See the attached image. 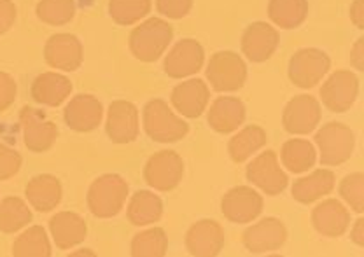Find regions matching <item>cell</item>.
Segmentation results:
<instances>
[{"mask_svg": "<svg viewBox=\"0 0 364 257\" xmlns=\"http://www.w3.org/2000/svg\"><path fill=\"white\" fill-rule=\"evenodd\" d=\"M16 21V6L13 0H0V35L9 32Z\"/></svg>", "mask_w": 364, "mask_h": 257, "instance_id": "obj_40", "label": "cell"}, {"mask_svg": "<svg viewBox=\"0 0 364 257\" xmlns=\"http://www.w3.org/2000/svg\"><path fill=\"white\" fill-rule=\"evenodd\" d=\"M359 94V79L350 70H336L322 84L321 98L322 104L331 112L341 114L348 111L358 100Z\"/></svg>", "mask_w": 364, "mask_h": 257, "instance_id": "obj_10", "label": "cell"}, {"mask_svg": "<svg viewBox=\"0 0 364 257\" xmlns=\"http://www.w3.org/2000/svg\"><path fill=\"white\" fill-rule=\"evenodd\" d=\"M16 81L6 72H0V112L7 111L16 100Z\"/></svg>", "mask_w": 364, "mask_h": 257, "instance_id": "obj_39", "label": "cell"}, {"mask_svg": "<svg viewBox=\"0 0 364 257\" xmlns=\"http://www.w3.org/2000/svg\"><path fill=\"white\" fill-rule=\"evenodd\" d=\"M208 124L218 133H231L238 130L245 121V105L240 98L235 97H219L208 111Z\"/></svg>", "mask_w": 364, "mask_h": 257, "instance_id": "obj_23", "label": "cell"}, {"mask_svg": "<svg viewBox=\"0 0 364 257\" xmlns=\"http://www.w3.org/2000/svg\"><path fill=\"white\" fill-rule=\"evenodd\" d=\"M335 189V173L331 170H316L309 177H301L293 184V198L296 202L309 205L322 196H328Z\"/></svg>", "mask_w": 364, "mask_h": 257, "instance_id": "obj_26", "label": "cell"}, {"mask_svg": "<svg viewBox=\"0 0 364 257\" xmlns=\"http://www.w3.org/2000/svg\"><path fill=\"white\" fill-rule=\"evenodd\" d=\"M205 62L203 46L195 39H182L166 55L163 69L172 79L189 77L202 70Z\"/></svg>", "mask_w": 364, "mask_h": 257, "instance_id": "obj_13", "label": "cell"}, {"mask_svg": "<svg viewBox=\"0 0 364 257\" xmlns=\"http://www.w3.org/2000/svg\"><path fill=\"white\" fill-rule=\"evenodd\" d=\"M144 130L159 143L179 142L188 135L189 126L182 117H179L168 104L163 100H151L144 107Z\"/></svg>", "mask_w": 364, "mask_h": 257, "instance_id": "obj_3", "label": "cell"}, {"mask_svg": "<svg viewBox=\"0 0 364 257\" xmlns=\"http://www.w3.org/2000/svg\"><path fill=\"white\" fill-rule=\"evenodd\" d=\"M340 195L350 209L358 214L364 212V175L361 172L350 173L340 184Z\"/></svg>", "mask_w": 364, "mask_h": 257, "instance_id": "obj_36", "label": "cell"}, {"mask_svg": "<svg viewBox=\"0 0 364 257\" xmlns=\"http://www.w3.org/2000/svg\"><path fill=\"white\" fill-rule=\"evenodd\" d=\"M105 131L114 143H130L139 137V111L132 102H112L107 112Z\"/></svg>", "mask_w": 364, "mask_h": 257, "instance_id": "obj_18", "label": "cell"}, {"mask_svg": "<svg viewBox=\"0 0 364 257\" xmlns=\"http://www.w3.org/2000/svg\"><path fill=\"white\" fill-rule=\"evenodd\" d=\"M32 221V212L28 205L18 196H7L0 202V231L16 233L28 226Z\"/></svg>", "mask_w": 364, "mask_h": 257, "instance_id": "obj_32", "label": "cell"}, {"mask_svg": "<svg viewBox=\"0 0 364 257\" xmlns=\"http://www.w3.org/2000/svg\"><path fill=\"white\" fill-rule=\"evenodd\" d=\"M350 21L359 30L364 28V0H354L350 6Z\"/></svg>", "mask_w": 364, "mask_h": 257, "instance_id": "obj_42", "label": "cell"}, {"mask_svg": "<svg viewBox=\"0 0 364 257\" xmlns=\"http://www.w3.org/2000/svg\"><path fill=\"white\" fill-rule=\"evenodd\" d=\"M350 238L358 247H364V219H358L350 231Z\"/></svg>", "mask_w": 364, "mask_h": 257, "instance_id": "obj_43", "label": "cell"}, {"mask_svg": "<svg viewBox=\"0 0 364 257\" xmlns=\"http://www.w3.org/2000/svg\"><path fill=\"white\" fill-rule=\"evenodd\" d=\"M168 248V236L163 228H151L135 234L132 240V256L135 257H161Z\"/></svg>", "mask_w": 364, "mask_h": 257, "instance_id": "obj_34", "label": "cell"}, {"mask_svg": "<svg viewBox=\"0 0 364 257\" xmlns=\"http://www.w3.org/2000/svg\"><path fill=\"white\" fill-rule=\"evenodd\" d=\"M127 198V180L116 173H105L90 186L88 209L95 217L111 219L123 210Z\"/></svg>", "mask_w": 364, "mask_h": 257, "instance_id": "obj_2", "label": "cell"}, {"mask_svg": "<svg viewBox=\"0 0 364 257\" xmlns=\"http://www.w3.org/2000/svg\"><path fill=\"white\" fill-rule=\"evenodd\" d=\"M82 44L72 33H55L44 46V60L49 67L63 72H74L82 63Z\"/></svg>", "mask_w": 364, "mask_h": 257, "instance_id": "obj_15", "label": "cell"}, {"mask_svg": "<svg viewBox=\"0 0 364 257\" xmlns=\"http://www.w3.org/2000/svg\"><path fill=\"white\" fill-rule=\"evenodd\" d=\"M321 123V104L310 94H298L286 105L282 124L287 133L309 135Z\"/></svg>", "mask_w": 364, "mask_h": 257, "instance_id": "obj_12", "label": "cell"}, {"mask_svg": "<svg viewBox=\"0 0 364 257\" xmlns=\"http://www.w3.org/2000/svg\"><path fill=\"white\" fill-rule=\"evenodd\" d=\"M316 143L321 151V163L338 166L348 161L354 154V131L341 123H328L317 131Z\"/></svg>", "mask_w": 364, "mask_h": 257, "instance_id": "obj_5", "label": "cell"}, {"mask_svg": "<svg viewBox=\"0 0 364 257\" xmlns=\"http://www.w3.org/2000/svg\"><path fill=\"white\" fill-rule=\"evenodd\" d=\"M37 18L46 25L63 26L75 16L74 0H41L36 7Z\"/></svg>", "mask_w": 364, "mask_h": 257, "instance_id": "obj_35", "label": "cell"}, {"mask_svg": "<svg viewBox=\"0 0 364 257\" xmlns=\"http://www.w3.org/2000/svg\"><path fill=\"white\" fill-rule=\"evenodd\" d=\"M350 63L355 70L359 72L364 70V37L358 39V43H355L354 48H352Z\"/></svg>", "mask_w": 364, "mask_h": 257, "instance_id": "obj_41", "label": "cell"}, {"mask_svg": "<svg viewBox=\"0 0 364 257\" xmlns=\"http://www.w3.org/2000/svg\"><path fill=\"white\" fill-rule=\"evenodd\" d=\"M51 254V244L43 226H32L13 244V256L16 257H49Z\"/></svg>", "mask_w": 364, "mask_h": 257, "instance_id": "obj_31", "label": "cell"}, {"mask_svg": "<svg viewBox=\"0 0 364 257\" xmlns=\"http://www.w3.org/2000/svg\"><path fill=\"white\" fill-rule=\"evenodd\" d=\"M207 79L215 92H238L247 81V65L237 53L219 51L208 62Z\"/></svg>", "mask_w": 364, "mask_h": 257, "instance_id": "obj_4", "label": "cell"}, {"mask_svg": "<svg viewBox=\"0 0 364 257\" xmlns=\"http://www.w3.org/2000/svg\"><path fill=\"white\" fill-rule=\"evenodd\" d=\"M312 224L322 236L338 238L350 226V214L338 199H324L312 212Z\"/></svg>", "mask_w": 364, "mask_h": 257, "instance_id": "obj_22", "label": "cell"}, {"mask_svg": "<svg viewBox=\"0 0 364 257\" xmlns=\"http://www.w3.org/2000/svg\"><path fill=\"white\" fill-rule=\"evenodd\" d=\"M268 16L280 28H298L309 16V2L306 0H270Z\"/></svg>", "mask_w": 364, "mask_h": 257, "instance_id": "obj_29", "label": "cell"}, {"mask_svg": "<svg viewBox=\"0 0 364 257\" xmlns=\"http://www.w3.org/2000/svg\"><path fill=\"white\" fill-rule=\"evenodd\" d=\"M221 212L230 222L247 224L263 212V198L252 187L237 186L223 196Z\"/></svg>", "mask_w": 364, "mask_h": 257, "instance_id": "obj_11", "label": "cell"}, {"mask_svg": "<svg viewBox=\"0 0 364 257\" xmlns=\"http://www.w3.org/2000/svg\"><path fill=\"white\" fill-rule=\"evenodd\" d=\"M151 0H109V14L117 25L130 26L151 13Z\"/></svg>", "mask_w": 364, "mask_h": 257, "instance_id": "obj_33", "label": "cell"}, {"mask_svg": "<svg viewBox=\"0 0 364 257\" xmlns=\"http://www.w3.org/2000/svg\"><path fill=\"white\" fill-rule=\"evenodd\" d=\"M173 39V28L161 18H149L135 26L130 33V51L136 60L144 63L156 62L165 55Z\"/></svg>", "mask_w": 364, "mask_h": 257, "instance_id": "obj_1", "label": "cell"}, {"mask_svg": "<svg viewBox=\"0 0 364 257\" xmlns=\"http://www.w3.org/2000/svg\"><path fill=\"white\" fill-rule=\"evenodd\" d=\"M104 117V107L98 102V98L91 94H77L68 102L63 111V119L70 130L79 131V133H88V131L97 130L98 124Z\"/></svg>", "mask_w": 364, "mask_h": 257, "instance_id": "obj_19", "label": "cell"}, {"mask_svg": "<svg viewBox=\"0 0 364 257\" xmlns=\"http://www.w3.org/2000/svg\"><path fill=\"white\" fill-rule=\"evenodd\" d=\"M49 231H51L53 241L60 251H68L81 241H85L88 226L85 219L74 212H58L49 221Z\"/></svg>", "mask_w": 364, "mask_h": 257, "instance_id": "obj_21", "label": "cell"}, {"mask_svg": "<svg viewBox=\"0 0 364 257\" xmlns=\"http://www.w3.org/2000/svg\"><path fill=\"white\" fill-rule=\"evenodd\" d=\"M267 131L261 126L256 124H250L245 126L244 130L238 131L230 143H228V151H230V156L235 163H244L247 161L254 153H257L259 149H263L267 146Z\"/></svg>", "mask_w": 364, "mask_h": 257, "instance_id": "obj_27", "label": "cell"}, {"mask_svg": "<svg viewBox=\"0 0 364 257\" xmlns=\"http://www.w3.org/2000/svg\"><path fill=\"white\" fill-rule=\"evenodd\" d=\"M72 256H93V252H88V251H85V252H74V254Z\"/></svg>", "mask_w": 364, "mask_h": 257, "instance_id": "obj_44", "label": "cell"}, {"mask_svg": "<svg viewBox=\"0 0 364 257\" xmlns=\"http://www.w3.org/2000/svg\"><path fill=\"white\" fill-rule=\"evenodd\" d=\"M280 43L279 32L264 21H256L245 28L242 35V51L247 60L254 63H263L270 60Z\"/></svg>", "mask_w": 364, "mask_h": 257, "instance_id": "obj_17", "label": "cell"}, {"mask_svg": "<svg viewBox=\"0 0 364 257\" xmlns=\"http://www.w3.org/2000/svg\"><path fill=\"white\" fill-rule=\"evenodd\" d=\"M20 123L26 149L32 153H46L51 149L58 137V126L51 119H48L43 111H37L33 107L21 109Z\"/></svg>", "mask_w": 364, "mask_h": 257, "instance_id": "obj_9", "label": "cell"}, {"mask_svg": "<svg viewBox=\"0 0 364 257\" xmlns=\"http://www.w3.org/2000/svg\"><path fill=\"white\" fill-rule=\"evenodd\" d=\"M249 182L259 187L264 195L277 196L287 187V175L279 166V158L275 151H264L259 156L250 161L245 170Z\"/></svg>", "mask_w": 364, "mask_h": 257, "instance_id": "obj_8", "label": "cell"}, {"mask_svg": "<svg viewBox=\"0 0 364 257\" xmlns=\"http://www.w3.org/2000/svg\"><path fill=\"white\" fill-rule=\"evenodd\" d=\"M62 182L55 175L43 173L36 175L25 187V196L32 209L39 212H51L62 202Z\"/></svg>", "mask_w": 364, "mask_h": 257, "instance_id": "obj_24", "label": "cell"}, {"mask_svg": "<svg viewBox=\"0 0 364 257\" xmlns=\"http://www.w3.org/2000/svg\"><path fill=\"white\" fill-rule=\"evenodd\" d=\"M286 226L275 217H267L256 222L242 234V241L250 254H268V252L279 251L286 244Z\"/></svg>", "mask_w": 364, "mask_h": 257, "instance_id": "obj_14", "label": "cell"}, {"mask_svg": "<svg viewBox=\"0 0 364 257\" xmlns=\"http://www.w3.org/2000/svg\"><path fill=\"white\" fill-rule=\"evenodd\" d=\"M72 93V82L58 72H44L32 84V98L41 105L58 107Z\"/></svg>", "mask_w": 364, "mask_h": 257, "instance_id": "obj_25", "label": "cell"}, {"mask_svg": "<svg viewBox=\"0 0 364 257\" xmlns=\"http://www.w3.org/2000/svg\"><path fill=\"white\" fill-rule=\"evenodd\" d=\"M210 89L202 79H189L181 82L172 92V105L176 111L189 119H196L207 111Z\"/></svg>", "mask_w": 364, "mask_h": 257, "instance_id": "obj_20", "label": "cell"}, {"mask_svg": "<svg viewBox=\"0 0 364 257\" xmlns=\"http://www.w3.org/2000/svg\"><path fill=\"white\" fill-rule=\"evenodd\" d=\"M225 247V231L221 224L210 219H203L193 224L186 233V248L191 256L214 257Z\"/></svg>", "mask_w": 364, "mask_h": 257, "instance_id": "obj_16", "label": "cell"}, {"mask_svg": "<svg viewBox=\"0 0 364 257\" xmlns=\"http://www.w3.org/2000/svg\"><path fill=\"white\" fill-rule=\"evenodd\" d=\"M184 175V161L173 151H159L144 166V179L156 191L168 192L179 186Z\"/></svg>", "mask_w": 364, "mask_h": 257, "instance_id": "obj_7", "label": "cell"}, {"mask_svg": "<svg viewBox=\"0 0 364 257\" xmlns=\"http://www.w3.org/2000/svg\"><path fill=\"white\" fill-rule=\"evenodd\" d=\"M329 69L331 60L324 51L317 48H303L291 56L287 74L294 86L309 89L321 82Z\"/></svg>", "mask_w": 364, "mask_h": 257, "instance_id": "obj_6", "label": "cell"}, {"mask_svg": "<svg viewBox=\"0 0 364 257\" xmlns=\"http://www.w3.org/2000/svg\"><path fill=\"white\" fill-rule=\"evenodd\" d=\"M163 214V202L151 191H136L128 205V221L134 226H147L158 222Z\"/></svg>", "mask_w": 364, "mask_h": 257, "instance_id": "obj_28", "label": "cell"}, {"mask_svg": "<svg viewBox=\"0 0 364 257\" xmlns=\"http://www.w3.org/2000/svg\"><path fill=\"white\" fill-rule=\"evenodd\" d=\"M193 0H156V9L159 14L170 20H182L189 14Z\"/></svg>", "mask_w": 364, "mask_h": 257, "instance_id": "obj_38", "label": "cell"}, {"mask_svg": "<svg viewBox=\"0 0 364 257\" xmlns=\"http://www.w3.org/2000/svg\"><path fill=\"white\" fill-rule=\"evenodd\" d=\"M21 168V156L11 147L0 142V180H7L16 175Z\"/></svg>", "mask_w": 364, "mask_h": 257, "instance_id": "obj_37", "label": "cell"}, {"mask_svg": "<svg viewBox=\"0 0 364 257\" xmlns=\"http://www.w3.org/2000/svg\"><path fill=\"white\" fill-rule=\"evenodd\" d=\"M280 158H282L284 166L293 173L309 172L317 161L316 147L303 138H291L284 143Z\"/></svg>", "mask_w": 364, "mask_h": 257, "instance_id": "obj_30", "label": "cell"}]
</instances>
